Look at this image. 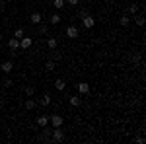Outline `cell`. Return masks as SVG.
<instances>
[{
	"label": "cell",
	"instance_id": "cell-1",
	"mask_svg": "<svg viewBox=\"0 0 146 144\" xmlns=\"http://www.w3.org/2000/svg\"><path fill=\"white\" fill-rule=\"evenodd\" d=\"M82 25H84L86 29H90V27H94V25H96V20L92 18L90 14H86V16L82 18Z\"/></svg>",
	"mask_w": 146,
	"mask_h": 144
},
{
	"label": "cell",
	"instance_id": "cell-2",
	"mask_svg": "<svg viewBox=\"0 0 146 144\" xmlns=\"http://www.w3.org/2000/svg\"><path fill=\"white\" fill-rule=\"evenodd\" d=\"M64 140V133L60 131V127H55L53 131V142H62Z\"/></svg>",
	"mask_w": 146,
	"mask_h": 144
},
{
	"label": "cell",
	"instance_id": "cell-3",
	"mask_svg": "<svg viewBox=\"0 0 146 144\" xmlns=\"http://www.w3.org/2000/svg\"><path fill=\"white\" fill-rule=\"evenodd\" d=\"M66 35L70 37V39H76V37H78V27H76V25H68L66 27Z\"/></svg>",
	"mask_w": 146,
	"mask_h": 144
},
{
	"label": "cell",
	"instance_id": "cell-4",
	"mask_svg": "<svg viewBox=\"0 0 146 144\" xmlns=\"http://www.w3.org/2000/svg\"><path fill=\"white\" fill-rule=\"evenodd\" d=\"M31 45H33V39H31V37H22V39H20V47H22V49H29Z\"/></svg>",
	"mask_w": 146,
	"mask_h": 144
},
{
	"label": "cell",
	"instance_id": "cell-5",
	"mask_svg": "<svg viewBox=\"0 0 146 144\" xmlns=\"http://www.w3.org/2000/svg\"><path fill=\"white\" fill-rule=\"evenodd\" d=\"M49 123H51L53 127H62V117H60V115H51Z\"/></svg>",
	"mask_w": 146,
	"mask_h": 144
},
{
	"label": "cell",
	"instance_id": "cell-6",
	"mask_svg": "<svg viewBox=\"0 0 146 144\" xmlns=\"http://www.w3.org/2000/svg\"><path fill=\"white\" fill-rule=\"evenodd\" d=\"M8 47H10V51H18V49H20V39H16V37H10V41H8Z\"/></svg>",
	"mask_w": 146,
	"mask_h": 144
},
{
	"label": "cell",
	"instance_id": "cell-7",
	"mask_svg": "<svg viewBox=\"0 0 146 144\" xmlns=\"http://www.w3.org/2000/svg\"><path fill=\"white\" fill-rule=\"evenodd\" d=\"M29 22L35 23V25H39V23L43 22V18H41V14H39V12H33V14H31V18H29Z\"/></svg>",
	"mask_w": 146,
	"mask_h": 144
},
{
	"label": "cell",
	"instance_id": "cell-8",
	"mask_svg": "<svg viewBox=\"0 0 146 144\" xmlns=\"http://www.w3.org/2000/svg\"><path fill=\"white\" fill-rule=\"evenodd\" d=\"M0 68H2V72H4V74H10L12 68H14V64H12L10 60H6V62H2V66H0Z\"/></svg>",
	"mask_w": 146,
	"mask_h": 144
},
{
	"label": "cell",
	"instance_id": "cell-9",
	"mask_svg": "<svg viewBox=\"0 0 146 144\" xmlns=\"http://www.w3.org/2000/svg\"><path fill=\"white\" fill-rule=\"evenodd\" d=\"M70 105L72 107H78V105H82V100H80V96H70Z\"/></svg>",
	"mask_w": 146,
	"mask_h": 144
},
{
	"label": "cell",
	"instance_id": "cell-10",
	"mask_svg": "<svg viewBox=\"0 0 146 144\" xmlns=\"http://www.w3.org/2000/svg\"><path fill=\"white\" fill-rule=\"evenodd\" d=\"M78 92L80 94H88V92H90V86H88L86 82H80L78 84Z\"/></svg>",
	"mask_w": 146,
	"mask_h": 144
},
{
	"label": "cell",
	"instance_id": "cell-11",
	"mask_svg": "<svg viewBox=\"0 0 146 144\" xmlns=\"http://www.w3.org/2000/svg\"><path fill=\"white\" fill-rule=\"evenodd\" d=\"M37 125H39V127H47V125H49V117H45V115L37 117Z\"/></svg>",
	"mask_w": 146,
	"mask_h": 144
},
{
	"label": "cell",
	"instance_id": "cell-12",
	"mask_svg": "<svg viewBox=\"0 0 146 144\" xmlns=\"http://www.w3.org/2000/svg\"><path fill=\"white\" fill-rule=\"evenodd\" d=\"M47 47H49L51 51H55V49H56V39H55V37H49V41H47Z\"/></svg>",
	"mask_w": 146,
	"mask_h": 144
},
{
	"label": "cell",
	"instance_id": "cell-13",
	"mask_svg": "<svg viewBox=\"0 0 146 144\" xmlns=\"http://www.w3.org/2000/svg\"><path fill=\"white\" fill-rule=\"evenodd\" d=\"M55 88L58 90V92H62V90L66 88V84H64V80H56V82H55Z\"/></svg>",
	"mask_w": 146,
	"mask_h": 144
},
{
	"label": "cell",
	"instance_id": "cell-14",
	"mask_svg": "<svg viewBox=\"0 0 146 144\" xmlns=\"http://www.w3.org/2000/svg\"><path fill=\"white\" fill-rule=\"evenodd\" d=\"M119 23H121L123 27H127V25L131 23V20H129V16H121V20H119Z\"/></svg>",
	"mask_w": 146,
	"mask_h": 144
},
{
	"label": "cell",
	"instance_id": "cell-15",
	"mask_svg": "<svg viewBox=\"0 0 146 144\" xmlns=\"http://www.w3.org/2000/svg\"><path fill=\"white\" fill-rule=\"evenodd\" d=\"M23 35H25V31H23L22 27H20V29H16V31H14V37H16V39H22Z\"/></svg>",
	"mask_w": 146,
	"mask_h": 144
},
{
	"label": "cell",
	"instance_id": "cell-16",
	"mask_svg": "<svg viewBox=\"0 0 146 144\" xmlns=\"http://www.w3.org/2000/svg\"><path fill=\"white\" fill-rule=\"evenodd\" d=\"M41 105H51V96H49V94H45V96H43V100H41Z\"/></svg>",
	"mask_w": 146,
	"mask_h": 144
},
{
	"label": "cell",
	"instance_id": "cell-17",
	"mask_svg": "<svg viewBox=\"0 0 146 144\" xmlns=\"http://www.w3.org/2000/svg\"><path fill=\"white\" fill-rule=\"evenodd\" d=\"M58 22H60V16H58V14H53V16H51V23H53V25H56Z\"/></svg>",
	"mask_w": 146,
	"mask_h": 144
},
{
	"label": "cell",
	"instance_id": "cell-18",
	"mask_svg": "<svg viewBox=\"0 0 146 144\" xmlns=\"http://www.w3.org/2000/svg\"><path fill=\"white\" fill-rule=\"evenodd\" d=\"M53 4H55V8H56V10H60V8H64V0H55Z\"/></svg>",
	"mask_w": 146,
	"mask_h": 144
},
{
	"label": "cell",
	"instance_id": "cell-19",
	"mask_svg": "<svg viewBox=\"0 0 146 144\" xmlns=\"http://www.w3.org/2000/svg\"><path fill=\"white\" fill-rule=\"evenodd\" d=\"M33 107H35L33 100H25V109H33Z\"/></svg>",
	"mask_w": 146,
	"mask_h": 144
},
{
	"label": "cell",
	"instance_id": "cell-20",
	"mask_svg": "<svg viewBox=\"0 0 146 144\" xmlns=\"http://www.w3.org/2000/svg\"><path fill=\"white\" fill-rule=\"evenodd\" d=\"M45 68H47V70H53V68H55V60H53V58H51V60H47Z\"/></svg>",
	"mask_w": 146,
	"mask_h": 144
},
{
	"label": "cell",
	"instance_id": "cell-21",
	"mask_svg": "<svg viewBox=\"0 0 146 144\" xmlns=\"http://www.w3.org/2000/svg\"><path fill=\"white\" fill-rule=\"evenodd\" d=\"M47 31H49V27H47L45 23H41V25H39V33H43V35H45Z\"/></svg>",
	"mask_w": 146,
	"mask_h": 144
},
{
	"label": "cell",
	"instance_id": "cell-22",
	"mask_svg": "<svg viewBox=\"0 0 146 144\" xmlns=\"http://www.w3.org/2000/svg\"><path fill=\"white\" fill-rule=\"evenodd\" d=\"M136 25H140V27L144 25V18H142V16H138V18H136Z\"/></svg>",
	"mask_w": 146,
	"mask_h": 144
},
{
	"label": "cell",
	"instance_id": "cell-23",
	"mask_svg": "<svg viewBox=\"0 0 146 144\" xmlns=\"http://www.w3.org/2000/svg\"><path fill=\"white\" fill-rule=\"evenodd\" d=\"M2 84H4L6 88H10V86H12V80H10V78H4V82H2Z\"/></svg>",
	"mask_w": 146,
	"mask_h": 144
},
{
	"label": "cell",
	"instance_id": "cell-24",
	"mask_svg": "<svg viewBox=\"0 0 146 144\" xmlns=\"http://www.w3.org/2000/svg\"><path fill=\"white\" fill-rule=\"evenodd\" d=\"M25 96H33V88H31V86L25 88Z\"/></svg>",
	"mask_w": 146,
	"mask_h": 144
},
{
	"label": "cell",
	"instance_id": "cell-25",
	"mask_svg": "<svg viewBox=\"0 0 146 144\" xmlns=\"http://www.w3.org/2000/svg\"><path fill=\"white\" fill-rule=\"evenodd\" d=\"M86 14H88V10H86V8H82V10L78 12V16H80V18H84V16H86Z\"/></svg>",
	"mask_w": 146,
	"mask_h": 144
},
{
	"label": "cell",
	"instance_id": "cell-26",
	"mask_svg": "<svg viewBox=\"0 0 146 144\" xmlns=\"http://www.w3.org/2000/svg\"><path fill=\"white\" fill-rule=\"evenodd\" d=\"M136 10H138V6H131L129 8V14H136Z\"/></svg>",
	"mask_w": 146,
	"mask_h": 144
},
{
	"label": "cell",
	"instance_id": "cell-27",
	"mask_svg": "<svg viewBox=\"0 0 146 144\" xmlns=\"http://www.w3.org/2000/svg\"><path fill=\"white\" fill-rule=\"evenodd\" d=\"M78 2H80V0H68V4H70V6H76Z\"/></svg>",
	"mask_w": 146,
	"mask_h": 144
},
{
	"label": "cell",
	"instance_id": "cell-28",
	"mask_svg": "<svg viewBox=\"0 0 146 144\" xmlns=\"http://www.w3.org/2000/svg\"><path fill=\"white\" fill-rule=\"evenodd\" d=\"M53 60H55V62H56V60H60V55H58V53H55V55H53Z\"/></svg>",
	"mask_w": 146,
	"mask_h": 144
},
{
	"label": "cell",
	"instance_id": "cell-29",
	"mask_svg": "<svg viewBox=\"0 0 146 144\" xmlns=\"http://www.w3.org/2000/svg\"><path fill=\"white\" fill-rule=\"evenodd\" d=\"M2 2H6V0H2Z\"/></svg>",
	"mask_w": 146,
	"mask_h": 144
},
{
	"label": "cell",
	"instance_id": "cell-30",
	"mask_svg": "<svg viewBox=\"0 0 146 144\" xmlns=\"http://www.w3.org/2000/svg\"><path fill=\"white\" fill-rule=\"evenodd\" d=\"M0 2H2V0H0Z\"/></svg>",
	"mask_w": 146,
	"mask_h": 144
}]
</instances>
